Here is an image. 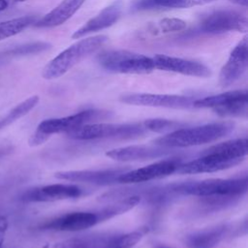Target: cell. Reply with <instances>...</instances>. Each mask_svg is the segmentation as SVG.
Returning a JSON list of instances; mask_svg holds the SVG:
<instances>
[{"label":"cell","mask_w":248,"mask_h":248,"mask_svg":"<svg viewBox=\"0 0 248 248\" xmlns=\"http://www.w3.org/2000/svg\"><path fill=\"white\" fill-rule=\"evenodd\" d=\"M35 22L36 17L33 16L16 17L0 22V41L20 33L25 28H27L31 24H34Z\"/></svg>","instance_id":"obj_25"},{"label":"cell","mask_w":248,"mask_h":248,"mask_svg":"<svg viewBox=\"0 0 248 248\" xmlns=\"http://www.w3.org/2000/svg\"><path fill=\"white\" fill-rule=\"evenodd\" d=\"M81 194L82 190L78 185L57 183L28 189L20 196V200L25 202H55L78 198Z\"/></svg>","instance_id":"obj_10"},{"label":"cell","mask_w":248,"mask_h":248,"mask_svg":"<svg viewBox=\"0 0 248 248\" xmlns=\"http://www.w3.org/2000/svg\"><path fill=\"white\" fill-rule=\"evenodd\" d=\"M119 100L127 105L167 108H190L195 101L189 96L152 93H126L122 94Z\"/></svg>","instance_id":"obj_8"},{"label":"cell","mask_w":248,"mask_h":248,"mask_svg":"<svg viewBox=\"0 0 248 248\" xmlns=\"http://www.w3.org/2000/svg\"><path fill=\"white\" fill-rule=\"evenodd\" d=\"M226 226L206 229L187 235L185 245L188 248H214L224 237Z\"/></svg>","instance_id":"obj_19"},{"label":"cell","mask_w":248,"mask_h":248,"mask_svg":"<svg viewBox=\"0 0 248 248\" xmlns=\"http://www.w3.org/2000/svg\"><path fill=\"white\" fill-rule=\"evenodd\" d=\"M142 124L146 130L160 134H169L188 126V124L184 122L163 118L146 119Z\"/></svg>","instance_id":"obj_26"},{"label":"cell","mask_w":248,"mask_h":248,"mask_svg":"<svg viewBox=\"0 0 248 248\" xmlns=\"http://www.w3.org/2000/svg\"><path fill=\"white\" fill-rule=\"evenodd\" d=\"M244 159H232L217 152L202 151L201 157L180 164L175 172L179 174H197L204 172H215L230 169L240 164Z\"/></svg>","instance_id":"obj_9"},{"label":"cell","mask_w":248,"mask_h":248,"mask_svg":"<svg viewBox=\"0 0 248 248\" xmlns=\"http://www.w3.org/2000/svg\"><path fill=\"white\" fill-rule=\"evenodd\" d=\"M234 129L232 121L213 122L196 127H185L166 134L153 140L155 145L177 148L209 143L231 134Z\"/></svg>","instance_id":"obj_1"},{"label":"cell","mask_w":248,"mask_h":248,"mask_svg":"<svg viewBox=\"0 0 248 248\" xmlns=\"http://www.w3.org/2000/svg\"><path fill=\"white\" fill-rule=\"evenodd\" d=\"M122 13V0H114L108 7L104 8L98 15L90 18L84 25L76 30L72 35L73 39H80L90 33L98 32L113 25Z\"/></svg>","instance_id":"obj_17"},{"label":"cell","mask_w":248,"mask_h":248,"mask_svg":"<svg viewBox=\"0 0 248 248\" xmlns=\"http://www.w3.org/2000/svg\"><path fill=\"white\" fill-rule=\"evenodd\" d=\"M181 164L179 160L168 159L161 160L151 165L139 168L132 170H126L121 173L118 178V183H140L169 176L175 172L177 167Z\"/></svg>","instance_id":"obj_12"},{"label":"cell","mask_w":248,"mask_h":248,"mask_svg":"<svg viewBox=\"0 0 248 248\" xmlns=\"http://www.w3.org/2000/svg\"><path fill=\"white\" fill-rule=\"evenodd\" d=\"M151 58L154 64V68L161 71L173 72L184 76L197 78H208L211 75L210 69L198 61L169 56L165 54H156Z\"/></svg>","instance_id":"obj_13"},{"label":"cell","mask_w":248,"mask_h":248,"mask_svg":"<svg viewBox=\"0 0 248 248\" xmlns=\"http://www.w3.org/2000/svg\"><path fill=\"white\" fill-rule=\"evenodd\" d=\"M248 91L246 89L242 90H232L224 92L217 95L207 96L202 99H197L193 103V108H215L219 107L226 106L233 101L240 99H247Z\"/></svg>","instance_id":"obj_20"},{"label":"cell","mask_w":248,"mask_h":248,"mask_svg":"<svg viewBox=\"0 0 248 248\" xmlns=\"http://www.w3.org/2000/svg\"><path fill=\"white\" fill-rule=\"evenodd\" d=\"M96 59L103 69L115 74L146 75L155 69L151 57L124 49L104 50Z\"/></svg>","instance_id":"obj_4"},{"label":"cell","mask_w":248,"mask_h":248,"mask_svg":"<svg viewBox=\"0 0 248 248\" xmlns=\"http://www.w3.org/2000/svg\"><path fill=\"white\" fill-rule=\"evenodd\" d=\"M14 2L16 3H19V2H24V1H27V0H13Z\"/></svg>","instance_id":"obj_35"},{"label":"cell","mask_w":248,"mask_h":248,"mask_svg":"<svg viewBox=\"0 0 248 248\" xmlns=\"http://www.w3.org/2000/svg\"><path fill=\"white\" fill-rule=\"evenodd\" d=\"M213 110L223 117H246L248 113V98L233 101L226 106L215 108Z\"/></svg>","instance_id":"obj_27"},{"label":"cell","mask_w":248,"mask_h":248,"mask_svg":"<svg viewBox=\"0 0 248 248\" xmlns=\"http://www.w3.org/2000/svg\"><path fill=\"white\" fill-rule=\"evenodd\" d=\"M99 223L100 219L97 212L77 211L52 219L43 224L40 228L56 232H78L94 227Z\"/></svg>","instance_id":"obj_14"},{"label":"cell","mask_w":248,"mask_h":248,"mask_svg":"<svg viewBox=\"0 0 248 248\" xmlns=\"http://www.w3.org/2000/svg\"><path fill=\"white\" fill-rule=\"evenodd\" d=\"M229 1L233 4L242 6V7H247V5H248V0H229Z\"/></svg>","instance_id":"obj_31"},{"label":"cell","mask_w":248,"mask_h":248,"mask_svg":"<svg viewBox=\"0 0 248 248\" xmlns=\"http://www.w3.org/2000/svg\"><path fill=\"white\" fill-rule=\"evenodd\" d=\"M247 177L221 179L212 178L202 181L174 184L170 187V192L180 195H190L196 197H241L247 192Z\"/></svg>","instance_id":"obj_3"},{"label":"cell","mask_w":248,"mask_h":248,"mask_svg":"<svg viewBox=\"0 0 248 248\" xmlns=\"http://www.w3.org/2000/svg\"><path fill=\"white\" fill-rule=\"evenodd\" d=\"M86 0H62L54 9L36 20L34 25L40 28H50L63 24L82 6Z\"/></svg>","instance_id":"obj_18"},{"label":"cell","mask_w":248,"mask_h":248,"mask_svg":"<svg viewBox=\"0 0 248 248\" xmlns=\"http://www.w3.org/2000/svg\"><path fill=\"white\" fill-rule=\"evenodd\" d=\"M8 5H9V0H0V13L6 10Z\"/></svg>","instance_id":"obj_32"},{"label":"cell","mask_w":248,"mask_h":248,"mask_svg":"<svg viewBox=\"0 0 248 248\" xmlns=\"http://www.w3.org/2000/svg\"><path fill=\"white\" fill-rule=\"evenodd\" d=\"M50 47H51V45L48 43L34 42V43H28V44H24V45L10 48L4 52V55L20 56V55L35 54V53H40L42 51L47 50Z\"/></svg>","instance_id":"obj_28"},{"label":"cell","mask_w":248,"mask_h":248,"mask_svg":"<svg viewBox=\"0 0 248 248\" xmlns=\"http://www.w3.org/2000/svg\"><path fill=\"white\" fill-rule=\"evenodd\" d=\"M110 116L111 112L108 110L86 109L65 117L45 119L38 125L36 131L49 138L53 134L68 133L83 125L108 119Z\"/></svg>","instance_id":"obj_6"},{"label":"cell","mask_w":248,"mask_h":248,"mask_svg":"<svg viewBox=\"0 0 248 248\" xmlns=\"http://www.w3.org/2000/svg\"><path fill=\"white\" fill-rule=\"evenodd\" d=\"M40 98L37 95L31 96L28 99L22 101L15 108H13L5 116L0 118V130L9 126L10 124L16 122L19 118L23 117L27 113H29L39 103Z\"/></svg>","instance_id":"obj_24"},{"label":"cell","mask_w":248,"mask_h":248,"mask_svg":"<svg viewBox=\"0 0 248 248\" xmlns=\"http://www.w3.org/2000/svg\"><path fill=\"white\" fill-rule=\"evenodd\" d=\"M248 66V39L245 36L231 52L229 59L219 75L221 87L226 88L237 81L246 72Z\"/></svg>","instance_id":"obj_11"},{"label":"cell","mask_w":248,"mask_h":248,"mask_svg":"<svg viewBox=\"0 0 248 248\" xmlns=\"http://www.w3.org/2000/svg\"><path fill=\"white\" fill-rule=\"evenodd\" d=\"M126 170H127L124 168L95 170H63L55 172L54 177L60 180H67L71 182H83L105 186L118 183V176Z\"/></svg>","instance_id":"obj_15"},{"label":"cell","mask_w":248,"mask_h":248,"mask_svg":"<svg viewBox=\"0 0 248 248\" xmlns=\"http://www.w3.org/2000/svg\"><path fill=\"white\" fill-rule=\"evenodd\" d=\"M247 145L248 141L246 138L234 139L212 145L203 151L217 152L232 159H244L248 153Z\"/></svg>","instance_id":"obj_22"},{"label":"cell","mask_w":248,"mask_h":248,"mask_svg":"<svg viewBox=\"0 0 248 248\" xmlns=\"http://www.w3.org/2000/svg\"><path fill=\"white\" fill-rule=\"evenodd\" d=\"M154 248H170V247L166 246V245H164V244H156V245L154 246Z\"/></svg>","instance_id":"obj_33"},{"label":"cell","mask_w":248,"mask_h":248,"mask_svg":"<svg viewBox=\"0 0 248 248\" xmlns=\"http://www.w3.org/2000/svg\"><path fill=\"white\" fill-rule=\"evenodd\" d=\"M186 28L185 21L178 18H164L158 22L157 30L160 33H170L181 31Z\"/></svg>","instance_id":"obj_30"},{"label":"cell","mask_w":248,"mask_h":248,"mask_svg":"<svg viewBox=\"0 0 248 248\" xmlns=\"http://www.w3.org/2000/svg\"><path fill=\"white\" fill-rule=\"evenodd\" d=\"M107 41V36L96 35L76 42L45 66L42 72L43 78L53 79L62 77L78 63L98 51Z\"/></svg>","instance_id":"obj_2"},{"label":"cell","mask_w":248,"mask_h":248,"mask_svg":"<svg viewBox=\"0 0 248 248\" xmlns=\"http://www.w3.org/2000/svg\"><path fill=\"white\" fill-rule=\"evenodd\" d=\"M3 154H5V148H1L0 149V157L3 156Z\"/></svg>","instance_id":"obj_34"},{"label":"cell","mask_w":248,"mask_h":248,"mask_svg":"<svg viewBox=\"0 0 248 248\" xmlns=\"http://www.w3.org/2000/svg\"><path fill=\"white\" fill-rule=\"evenodd\" d=\"M142 238L140 232L135 231L120 236H111L105 248H132Z\"/></svg>","instance_id":"obj_29"},{"label":"cell","mask_w":248,"mask_h":248,"mask_svg":"<svg viewBox=\"0 0 248 248\" xmlns=\"http://www.w3.org/2000/svg\"><path fill=\"white\" fill-rule=\"evenodd\" d=\"M170 149L159 145H129L108 150L106 155L117 162H135L167 156L171 153Z\"/></svg>","instance_id":"obj_16"},{"label":"cell","mask_w":248,"mask_h":248,"mask_svg":"<svg viewBox=\"0 0 248 248\" xmlns=\"http://www.w3.org/2000/svg\"><path fill=\"white\" fill-rule=\"evenodd\" d=\"M140 202V195H131L126 199L119 200L111 204H108L101 208L100 210L97 211L100 219V223L129 211L130 209L134 208Z\"/></svg>","instance_id":"obj_23"},{"label":"cell","mask_w":248,"mask_h":248,"mask_svg":"<svg viewBox=\"0 0 248 248\" xmlns=\"http://www.w3.org/2000/svg\"><path fill=\"white\" fill-rule=\"evenodd\" d=\"M215 0H136L133 3V10L140 11L154 8L185 9L194 6L204 5Z\"/></svg>","instance_id":"obj_21"},{"label":"cell","mask_w":248,"mask_h":248,"mask_svg":"<svg viewBox=\"0 0 248 248\" xmlns=\"http://www.w3.org/2000/svg\"><path fill=\"white\" fill-rule=\"evenodd\" d=\"M147 130L142 123H91L68 132L67 135L78 140L97 139H133L144 135Z\"/></svg>","instance_id":"obj_5"},{"label":"cell","mask_w":248,"mask_h":248,"mask_svg":"<svg viewBox=\"0 0 248 248\" xmlns=\"http://www.w3.org/2000/svg\"><path fill=\"white\" fill-rule=\"evenodd\" d=\"M248 20L245 14L232 9H219L204 15L197 31L204 34H222L225 32H246Z\"/></svg>","instance_id":"obj_7"}]
</instances>
